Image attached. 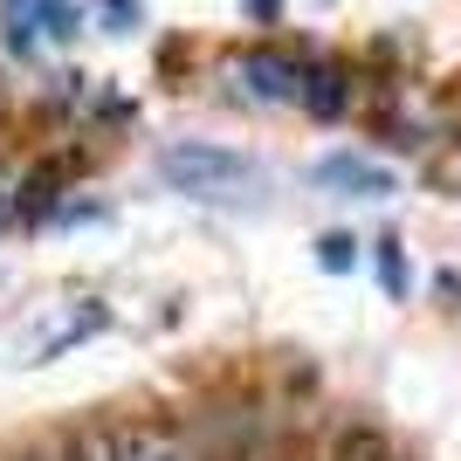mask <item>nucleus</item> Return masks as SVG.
Listing matches in <instances>:
<instances>
[{
	"mask_svg": "<svg viewBox=\"0 0 461 461\" xmlns=\"http://www.w3.org/2000/svg\"><path fill=\"white\" fill-rule=\"evenodd\" d=\"M379 276H385V289H406V269H400V249H393V241L379 249Z\"/></svg>",
	"mask_w": 461,
	"mask_h": 461,
	"instance_id": "39448f33",
	"label": "nucleus"
},
{
	"mask_svg": "<svg viewBox=\"0 0 461 461\" xmlns=\"http://www.w3.org/2000/svg\"><path fill=\"white\" fill-rule=\"evenodd\" d=\"M303 104H310L317 117H338V111H345V69L317 62V69L303 77Z\"/></svg>",
	"mask_w": 461,
	"mask_h": 461,
	"instance_id": "20e7f679",
	"label": "nucleus"
},
{
	"mask_svg": "<svg viewBox=\"0 0 461 461\" xmlns=\"http://www.w3.org/2000/svg\"><path fill=\"white\" fill-rule=\"evenodd\" d=\"M104 7H111V21H117V28H131V21H138V7H131V0H104Z\"/></svg>",
	"mask_w": 461,
	"mask_h": 461,
	"instance_id": "0eeeda50",
	"label": "nucleus"
},
{
	"mask_svg": "<svg viewBox=\"0 0 461 461\" xmlns=\"http://www.w3.org/2000/svg\"><path fill=\"white\" fill-rule=\"evenodd\" d=\"M324 269H351V241L345 234H324Z\"/></svg>",
	"mask_w": 461,
	"mask_h": 461,
	"instance_id": "423d86ee",
	"label": "nucleus"
},
{
	"mask_svg": "<svg viewBox=\"0 0 461 461\" xmlns=\"http://www.w3.org/2000/svg\"><path fill=\"white\" fill-rule=\"evenodd\" d=\"M317 186H338V193H351V200H385L393 193V173L385 166H372V158H358V152H330V158H317Z\"/></svg>",
	"mask_w": 461,
	"mask_h": 461,
	"instance_id": "f03ea898",
	"label": "nucleus"
},
{
	"mask_svg": "<svg viewBox=\"0 0 461 461\" xmlns=\"http://www.w3.org/2000/svg\"><path fill=\"white\" fill-rule=\"evenodd\" d=\"M241 83H249V96H262V104H276V96H296V83H303V69L289 56H241Z\"/></svg>",
	"mask_w": 461,
	"mask_h": 461,
	"instance_id": "7ed1b4c3",
	"label": "nucleus"
},
{
	"mask_svg": "<svg viewBox=\"0 0 461 461\" xmlns=\"http://www.w3.org/2000/svg\"><path fill=\"white\" fill-rule=\"evenodd\" d=\"M158 173H166V186H179V193L228 200V193H241L255 179V166L241 152H228V145H200V138H186V145H166Z\"/></svg>",
	"mask_w": 461,
	"mask_h": 461,
	"instance_id": "f257e3e1",
	"label": "nucleus"
}]
</instances>
